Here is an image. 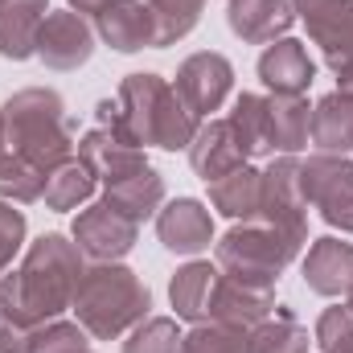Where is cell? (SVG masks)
<instances>
[{"instance_id": "obj_1", "label": "cell", "mask_w": 353, "mask_h": 353, "mask_svg": "<svg viewBox=\"0 0 353 353\" xmlns=\"http://www.w3.org/2000/svg\"><path fill=\"white\" fill-rule=\"evenodd\" d=\"M83 251L66 234H41L37 243L25 247L21 267L0 275V316L37 329L46 321H58L70 312L79 279H83Z\"/></svg>"}, {"instance_id": "obj_2", "label": "cell", "mask_w": 353, "mask_h": 353, "mask_svg": "<svg viewBox=\"0 0 353 353\" xmlns=\"http://www.w3.org/2000/svg\"><path fill=\"white\" fill-rule=\"evenodd\" d=\"M99 128H111L115 136H123L136 148H165V152H181L193 144L201 119L181 103V94L173 90L169 79L140 70L128 74L115 103L103 99L99 103Z\"/></svg>"}, {"instance_id": "obj_3", "label": "cell", "mask_w": 353, "mask_h": 353, "mask_svg": "<svg viewBox=\"0 0 353 353\" xmlns=\"http://www.w3.org/2000/svg\"><path fill=\"white\" fill-rule=\"evenodd\" d=\"M0 119H4V144L8 152L33 161L41 173L74 161V128H70V115H66V103L62 94L50 87H25L17 90L4 107H0Z\"/></svg>"}, {"instance_id": "obj_4", "label": "cell", "mask_w": 353, "mask_h": 353, "mask_svg": "<svg viewBox=\"0 0 353 353\" xmlns=\"http://www.w3.org/2000/svg\"><path fill=\"white\" fill-rule=\"evenodd\" d=\"M152 308V292L144 288V279L115 263H87L83 267V279H79V292H74V321L87 329L94 341H115V337H128Z\"/></svg>"}, {"instance_id": "obj_5", "label": "cell", "mask_w": 353, "mask_h": 353, "mask_svg": "<svg viewBox=\"0 0 353 353\" xmlns=\"http://www.w3.org/2000/svg\"><path fill=\"white\" fill-rule=\"evenodd\" d=\"M300 243H292L283 230H275L263 218H251V222H234L214 255H218V271L239 279V283H255V288H275V279L288 271V263L300 259Z\"/></svg>"}, {"instance_id": "obj_6", "label": "cell", "mask_w": 353, "mask_h": 353, "mask_svg": "<svg viewBox=\"0 0 353 353\" xmlns=\"http://www.w3.org/2000/svg\"><path fill=\"white\" fill-rule=\"evenodd\" d=\"M300 185L312 210H321V218L353 234V161L350 157H329V152H312L308 161H300Z\"/></svg>"}, {"instance_id": "obj_7", "label": "cell", "mask_w": 353, "mask_h": 353, "mask_svg": "<svg viewBox=\"0 0 353 353\" xmlns=\"http://www.w3.org/2000/svg\"><path fill=\"white\" fill-rule=\"evenodd\" d=\"M259 218L283 230L292 243H308V197L300 185V157H275L263 169V210Z\"/></svg>"}, {"instance_id": "obj_8", "label": "cell", "mask_w": 353, "mask_h": 353, "mask_svg": "<svg viewBox=\"0 0 353 353\" xmlns=\"http://www.w3.org/2000/svg\"><path fill=\"white\" fill-rule=\"evenodd\" d=\"M173 90L181 94V103L205 119L214 111H222V103L230 99L234 90V66L226 54H214V50H201V54H189L181 66H176V83Z\"/></svg>"}, {"instance_id": "obj_9", "label": "cell", "mask_w": 353, "mask_h": 353, "mask_svg": "<svg viewBox=\"0 0 353 353\" xmlns=\"http://www.w3.org/2000/svg\"><path fill=\"white\" fill-rule=\"evenodd\" d=\"M70 239L79 243V251L90 263H115L136 247L140 226L132 218H123L119 210H111L107 201H94L87 210H79V218L70 226Z\"/></svg>"}, {"instance_id": "obj_10", "label": "cell", "mask_w": 353, "mask_h": 353, "mask_svg": "<svg viewBox=\"0 0 353 353\" xmlns=\"http://www.w3.org/2000/svg\"><path fill=\"white\" fill-rule=\"evenodd\" d=\"M90 54H94V29L83 12L74 8H62V12H50L46 25H41V37H37V58L50 66V70H79L87 66Z\"/></svg>"}, {"instance_id": "obj_11", "label": "cell", "mask_w": 353, "mask_h": 353, "mask_svg": "<svg viewBox=\"0 0 353 353\" xmlns=\"http://www.w3.org/2000/svg\"><path fill=\"white\" fill-rule=\"evenodd\" d=\"M94 37L103 46H111L115 54L161 50V25H157L148 0H115L103 17H94Z\"/></svg>"}, {"instance_id": "obj_12", "label": "cell", "mask_w": 353, "mask_h": 353, "mask_svg": "<svg viewBox=\"0 0 353 353\" xmlns=\"http://www.w3.org/2000/svg\"><path fill=\"white\" fill-rule=\"evenodd\" d=\"M267 316H275V288L239 283V279L218 271L214 292H210V321H218L226 329H239V333H251Z\"/></svg>"}, {"instance_id": "obj_13", "label": "cell", "mask_w": 353, "mask_h": 353, "mask_svg": "<svg viewBox=\"0 0 353 353\" xmlns=\"http://www.w3.org/2000/svg\"><path fill=\"white\" fill-rule=\"evenodd\" d=\"M74 157H79L90 173H94V181H103V185H119V181H128V176H136V173L148 169L144 148L128 144L123 136H115L111 128H99V123L74 144Z\"/></svg>"}, {"instance_id": "obj_14", "label": "cell", "mask_w": 353, "mask_h": 353, "mask_svg": "<svg viewBox=\"0 0 353 353\" xmlns=\"http://www.w3.org/2000/svg\"><path fill=\"white\" fill-rule=\"evenodd\" d=\"M157 239L165 251L173 255H201L210 251L214 243V218L205 210V201L197 197H176V201H165L161 214H157Z\"/></svg>"}, {"instance_id": "obj_15", "label": "cell", "mask_w": 353, "mask_h": 353, "mask_svg": "<svg viewBox=\"0 0 353 353\" xmlns=\"http://www.w3.org/2000/svg\"><path fill=\"white\" fill-rule=\"evenodd\" d=\"M185 152H189L193 173L201 176L205 185L218 181V176H226V173H234V169H243V165L251 161L247 148L239 144V132H234L230 119H210V123H201L197 136H193V144H189Z\"/></svg>"}, {"instance_id": "obj_16", "label": "cell", "mask_w": 353, "mask_h": 353, "mask_svg": "<svg viewBox=\"0 0 353 353\" xmlns=\"http://www.w3.org/2000/svg\"><path fill=\"white\" fill-rule=\"evenodd\" d=\"M292 21H296L292 0H230L226 4V25L247 46H271L288 37Z\"/></svg>"}, {"instance_id": "obj_17", "label": "cell", "mask_w": 353, "mask_h": 353, "mask_svg": "<svg viewBox=\"0 0 353 353\" xmlns=\"http://www.w3.org/2000/svg\"><path fill=\"white\" fill-rule=\"evenodd\" d=\"M259 79L271 94H304L316 79V62L308 58L304 41L279 37L259 54Z\"/></svg>"}, {"instance_id": "obj_18", "label": "cell", "mask_w": 353, "mask_h": 353, "mask_svg": "<svg viewBox=\"0 0 353 353\" xmlns=\"http://www.w3.org/2000/svg\"><path fill=\"white\" fill-rule=\"evenodd\" d=\"M50 17V0H0V58H37V37Z\"/></svg>"}, {"instance_id": "obj_19", "label": "cell", "mask_w": 353, "mask_h": 353, "mask_svg": "<svg viewBox=\"0 0 353 353\" xmlns=\"http://www.w3.org/2000/svg\"><path fill=\"white\" fill-rule=\"evenodd\" d=\"M304 283L308 292L333 300V296H345L353 283V243L341 239H316L304 255Z\"/></svg>"}, {"instance_id": "obj_20", "label": "cell", "mask_w": 353, "mask_h": 353, "mask_svg": "<svg viewBox=\"0 0 353 353\" xmlns=\"http://www.w3.org/2000/svg\"><path fill=\"white\" fill-rule=\"evenodd\" d=\"M210 205H214L222 218H230V222H251V218H259V210H263V173L251 169V165H243V169H234V173L210 181Z\"/></svg>"}, {"instance_id": "obj_21", "label": "cell", "mask_w": 353, "mask_h": 353, "mask_svg": "<svg viewBox=\"0 0 353 353\" xmlns=\"http://www.w3.org/2000/svg\"><path fill=\"white\" fill-rule=\"evenodd\" d=\"M312 148L329 157L353 152V94L333 90L312 107Z\"/></svg>"}, {"instance_id": "obj_22", "label": "cell", "mask_w": 353, "mask_h": 353, "mask_svg": "<svg viewBox=\"0 0 353 353\" xmlns=\"http://www.w3.org/2000/svg\"><path fill=\"white\" fill-rule=\"evenodd\" d=\"M271 107V144L279 157H296L312 144V107L304 94H267Z\"/></svg>"}, {"instance_id": "obj_23", "label": "cell", "mask_w": 353, "mask_h": 353, "mask_svg": "<svg viewBox=\"0 0 353 353\" xmlns=\"http://www.w3.org/2000/svg\"><path fill=\"white\" fill-rule=\"evenodd\" d=\"M214 279H218V267H210L205 259H189L185 267H176V275L169 279V300H173L176 321H189V325L210 321Z\"/></svg>"}, {"instance_id": "obj_24", "label": "cell", "mask_w": 353, "mask_h": 353, "mask_svg": "<svg viewBox=\"0 0 353 353\" xmlns=\"http://www.w3.org/2000/svg\"><path fill=\"white\" fill-rule=\"evenodd\" d=\"M103 201L140 226V222H148V218L161 214V205H165V176L148 165L144 173L128 176V181H119V185H107Z\"/></svg>"}, {"instance_id": "obj_25", "label": "cell", "mask_w": 353, "mask_h": 353, "mask_svg": "<svg viewBox=\"0 0 353 353\" xmlns=\"http://www.w3.org/2000/svg\"><path fill=\"white\" fill-rule=\"evenodd\" d=\"M308 37L321 46L325 66L333 74L353 66V0H337L329 12H321L316 21H308Z\"/></svg>"}, {"instance_id": "obj_26", "label": "cell", "mask_w": 353, "mask_h": 353, "mask_svg": "<svg viewBox=\"0 0 353 353\" xmlns=\"http://www.w3.org/2000/svg\"><path fill=\"white\" fill-rule=\"evenodd\" d=\"M230 123H234V132H239V144L247 148V157H275V144H271V107H267V94H251V90H243V94L234 99Z\"/></svg>"}, {"instance_id": "obj_27", "label": "cell", "mask_w": 353, "mask_h": 353, "mask_svg": "<svg viewBox=\"0 0 353 353\" xmlns=\"http://www.w3.org/2000/svg\"><path fill=\"white\" fill-rule=\"evenodd\" d=\"M94 173H90L87 165L74 157V161H66V165H58V169H50L46 173V205L50 210H58V214H66V210H79V205H87L90 197H94Z\"/></svg>"}, {"instance_id": "obj_28", "label": "cell", "mask_w": 353, "mask_h": 353, "mask_svg": "<svg viewBox=\"0 0 353 353\" xmlns=\"http://www.w3.org/2000/svg\"><path fill=\"white\" fill-rule=\"evenodd\" d=\"M46 193V173L17 157V152H0V201H12V205H29V201H41Z\"/></svg>"}, {"instance_id": "obj_29", "label": "cell", "mask_w": 353, "mask_h": 353, "mask_svg": "<svg viewBox=\"0 0 353 353\" xmlns=\"http://www.w3.org/2000/svg\"><path fill=\"white\" fill-rule=\"evenodd\" d=\"M312 337L292 316H267L247 333V353H308Z\"/></svg>"}, {"instance_id": "obj_30", "label": "cell", "mask_w": 353, "mask_h": 353, "mask_svg": "<svg viewBox=\"0 0 353 353\" xmlns=\"http://www.w3.org/2000/svg\"><path fill=\"white\" fill-rule=\"evenodd\" d=\"M148 8L161 25V46H176L197 29V21L205 12V0H148Z\"/></svg>"}, {"instance_id": "obj_31", "label": "cell", "mask_w": 353, "mask_h": 353, "mask_svg": "<svg viewBox=\"0 0 353 353\" xmlns=\"http://www.w3.org/2000/svg\"><path fill=\"white\" fill-rule=\"evenodd\" d=\"M181 337L176 316H144L123 337V353H181Z\"/></svg>"}, {"instance_id": "obj_32", "label": "cell", "mask_w": 353, "mask_h": 353, "mask_svg": "<svg viewBox=\"0 0 353 353\" xmlns=\"http://www.w3.org/2000/svg\"><path fill=\"white\" fill-rule=\"evenodd\" d=\"M90 337L87 329L79 325V321H46V325H37L33 333H29V353H79L87 350Z\"/></svg>"}, {"instance_id": "obj_33", "label": "cell", "mask_w": 353, "mask_h": 353, "mask_svg": "<svg viewBox=\"0 0 353 353\" xmlns=\"http://www.w3.org/2000/svg\"><path fill=\"white\" fill-rule=\"evenodd\" d=\"M181 353H247V333L218 321H201L181 337Z\"/></svg>"}, {"instance_id": "obj_34", "label": "cell", "mask_w": 353, "mask_h": 353, "mask_svg": "<svg viewBox=\"0 0 353 353\" xmlns=\"http://www.w3.org/2000/svg\"><path fill=\"white\" fill-rule=\"evenodd\" d=\"M312 341L321 345V353H353V308H325L316 316Z\"/></svg>"}, {"instance_id": "obj_35", "label": "cell", "mask_w": 353, "mask_h": 353, "mask_svg": "<svg viewBox=\"0 0 353 353\" xmlns=\"http://www.w3.org/2000/svg\"><path fill=\"white\" fill-rule=\"evenodd\" d=\"M25 234H29V222H25V214H21L12 201H0V275L12 267L17 251L25 247Z\"/></svg>"}, {"instance_id": "obj_36", "label": "cell", "mask_w": 353, "mask_h": 353, "mask_svg": "<svg viewBox=\"0 0 353 353\" xmlns=\"http://www.w3.org/2000/svg\"><path fill=\"white\" fill-rule=\"evenodd\" d=\"M29 333L33 329H21L0 316V353H29Z\"/></svg>"}, {"instance_id": "obj_37", "label": "cell", "mask_w": 353, "mask_h": 353, "mask_svg": "<svg viewBox=\"0 0 353 353\" xmlns=\"http://www.w3.org/2000/svg\"><path fill=\"white\" fill-rule=\"evenodd\" d=\"M333 4H337V0H292V12H296L304 25H308V21H316L321 12H329Z\"/></svg>"}, {"instance_id": "obj_38", "label": "cell", "mask_w": 353, "mask_h": 353, "mask_svg": "<svg viewBox=\"0 0 353 353\" xmlns=\"http://www.w3.org/2000/svg\"><path fill=\"white\" fill-rule=\"evenodd\" d=\"M66 4H70L74 12H83V17H103L115 0H66Z\"/></svg>"}, {"instance_id": "obj_39", "label": "cell", "mask_w": 353, "mask_h": 353, "mask_svg": "<svg viewBox=\"0 0 353 353\" xmlns=\"http://www.w3.org/2000/svg\"><path fill=\"white\" fill-rule=\"evenodd\" d=\"M337 90H345V94H353V66H345V70H337Z\"/></svg>"}, {"instance_id": "obj_40", "label": "cell", "mask_w": 353, "mask_h": 353, "mask_svg": "<svg viewBox=\"0 0 353 353\" xmlns=\"http://www.w3.org/2000/svg\"><path fill=\"white\" fill-rule=\"evenodd\" d=\"M345 308H353V283H350V292H345Z\"/></svg>"}, {"instance_id": "obj_41", "label": "cell", "mask_w": 353, "mask_h": 353, "mask_svg": "<svg viewBox=\"0 0 353 353\" xmlns=\"http://www.w3.org/2000/svg\"><path fill=\"white\" fill-rule=\"evenodd\" d=\"M0 152H4V119H0Z\"/></svg>"}, {"instance_id": "obj_42", "label": "cell", "mask_w": 353, "mask_h": 353, "mask_svg": "<svg viewBox=\"0 0 353 353\" xmlns=\"http://www.w3.org/2000/svg\"><path fill=\"white\" fill-rule=\"evenodd\" d=\"M79 353H94V350H90V345H87V350H79Z\"/></svg>"}]
</instances>
